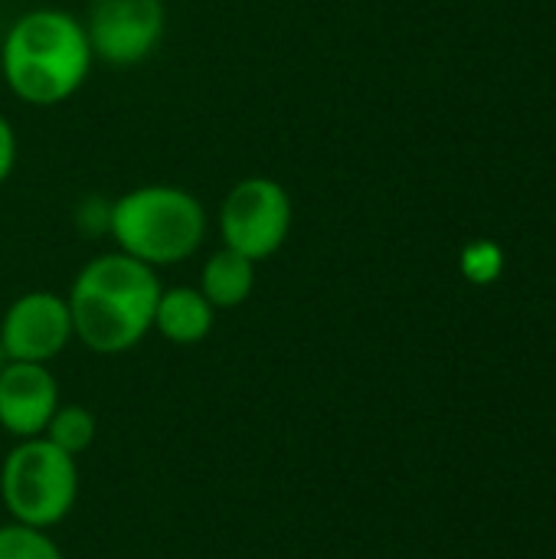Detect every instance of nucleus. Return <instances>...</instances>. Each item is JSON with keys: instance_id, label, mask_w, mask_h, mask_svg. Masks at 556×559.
Instances as JSON below:
<instances>
[{"instance_id": "nucleus-1", "label": "nucleus", "mask_w": 556, "mask_h": 559, "mask_svg": "<svg viewBox=\"0 0 556 559\" xmlns=\"http://www.w3.org/2000/svg\"><path fill=\"white\" fill-rule=\"evenodd\" d=\"M161 288L157 269L118 249L88 259L66 295L75 341L102 357L128 354L154 331Z\"/></svg>"}, {"instance_id": "nucleus-2", "label": "nucleus", "mask_w": 556, "mask_h": 559, "mask_svg": "<svg viewBox=\"0 0 556 559\" xmlns=\"http://www.w3.org/2000/svg\"><path fill=\"white\" fill-rule=\"evenodd\" d=\"M95 66L85 26L59 7L20 13L0 39V75L13 98L33 108L69 102Z\"/></svg>"}, {"instance_id": "nucleus-3", "label": "nucleus", "mask_w": 556, "mask_h": 559, "mask_svg": "<svg viewBox=\"0 0 556 559\" xmlns=\"http://www.w3.org/2000/svg\"><path fill=\"white\" fill-rule=\"evenodd\" d=\"M210 233V213L197 193L177 183H141L108 206V233L115 249L151 265L170 269L200 252Z\"/></svg>"}, {"instance_id": "nucleus-4", "label": "nucleus", "mask_w": 556, "mask_h": 559, "mask_svg": "<svg viewBox=\"0 0 556 559\" xmlns=\"http://www.w3.org/2000/svg\"><path fill=\"white\" fill-rule=\"evenodd\" d=\"M0 501L10 521L49 531L79 501V462L49 439H20L0 468Z\"/></svg>"}, {"instance_id": "nucleus-5", "label": "nucleus", "mask_w": 556, "mask_h": 559, "mask_svg": "<svg viewBox=\"0 0 556 559\" xmlns=\"http://www.w3.org/2000/svg\"><path fill=\"white\" fill-rule=\"evenodd\" d=\"M295 206L285 183L265 174L236 180L216 210V229L226 249L252 259L256 265L272 259L292 236Z\"/></svg>"}, {"instance_id": "nucleus-6", "label": "nucleus", "mask_w": 556, "mask_h": 559, "mask_svg": "<svg viewBox=\"0 0 556 559\" xmlns=\"http://www.w3.org/2000/svg\"><path fill=\"white\" fill-rule=\"evenodd\" d=\"M82 26L95 62L131 69L161 49L167 7L164 0H92Z\"/></svg>"}, {"instance_id": "nucleus-7", "label": "nucleus", "mask_w": 556, "mask_h": 559, "mask_svg": "<svg viewBox=\"0 0 556 559\" xmlns=\"http://www.w3.org/2000/svg\"><path fill=\"white\" fill-rule=\"evenodd\" d=\"M72 334V314L66 295L36 288L23 292L7 305L0 314V350L3 360H23V364H52Z\"/></svg>"}, {"instance_id": "nucleus-8", "label": "nucleus", "mask_w": 556, "mask_h": 559, "mask_svg": "<svg viewBox=\"0 0 556 559\" xmlns=\"http://www.w3.org/2000/svg\"><path fill=\"white\" fill-rule=\"evenodd\" d=\"M59 409V383L49 364L3 360L0 367V429L7 436L36 439Z\"/></svg>"}, {"instance_id": "nucleus-9", "label": "nucleus", "mask_w": 556, "mask_h": 559, "mask_svg": "<svg viewBox=\"0 0 556 559\" xmlns=\"http://www.w3.org/2000/svg\"><path fill=\"white\" fill-rule=\"evenodd\" d=\"M216 324V308L203 298L197 285H170L161 288L157 308H154V331L177 344V347H193L213 334Z\"/></svg>"}, {"instance_id": "nucleus-10", "label": "nucleus", "mask_w": 556, "mask_h": 559, "mask_svg": "<svg viewBox=\"0 0 556 559\" xmlns=\"http://www.w3.org/2000/svg\"><path fill=\"white\" fill-rule=\"evenodd\" d=\"M197 288L203 292V298L216 308V311H229L239 308L252 298L256 292V262L220 246L216 252L206 255V262L200 265V282Z\"/></svg>"}, {"instance_id": "nucleus-11", "label": "nucleus", "mask_w": 556, "mask_h": 559, "mask_svg": "<svg viewBox=\"0 0 556 559\" xmlns=\"http://www.w3.org/2000/svg\"><path fill=\"white\" fill-rule=\"evenodd\" d=\"M95 432H98V423H95L92 409H85L79 403H69V406L59 403V409L52 413V419L43 429V439H49L56 449L79 459L95 442Z\"/></svg>"}, {"instance_id": "nucleus-12", "label": "nucleus", "mask_w": 556, "mask_h": 559, "mask_svg": "<svg viewBox=\"0 0 556 559\" xmlns=\"http://www.w3.org/2000/svg\"><path fill=\"white\" fill-rule=\"evenodd\" d=\"M0 559H62L59 544L29 524H0Z\"/></svg>"}, {"instance_id": "nucleus-13", "label": "nucleus", "mask_w": 556, "mask_h": 559, "mask_svg": "<svg viewBox=\"0 0 556 559\" xmlns=\"http://www.w3.org/2000/svg\"><path fill=\"white\" fill-rule=\"evenodd\" d=\"M501 269V252L492 242H475L462 252V272L472 282H492Z\"/></svg>"}, {"instance_id": "nucleus-14", "label": "nucleus", "mask_w": 556, "mask_h": 559, "mask_svg": "<svg viewBox=\"0 0 556 559\" xmlns=\"http://www.w3.org/2000/svg\"><path fill=\"white\" fill-rule=\"evenodd\" d=\"M108 206L111 200H98V197H85L79 206H75V216H79V226L92 236H102L108 233Z\"/></svg>"}, {"instance_id": "nucleus-15", "label": "nucleus", "mask_w": 556, "mask_h": 559, "mask_svg": "<svg viewBox=\"0 0 556 559\" xmlns=\"http://www.w3.org/2000/svg\"><path fill=\"white\" fill-rule=\"evenodd\" d=\"M16 157H20L16 131H13L10 118L0 111V187L10 180V174H13V167H16Z\"/></svg>"}, {"instance_id": "nucleus-16", "label": "nucleus", "mask_w": 556, "mask_h": 559, "mask_svg": "<svg viewBox=\"0 0 556 559\" xmlns=\"http://www.w3.org/2000/svg\"><path fill=\"white\" fill-rule=\"evenodd\" d=\"M0 367H3V350H0Z\"/></svg>"}]
</instances>
